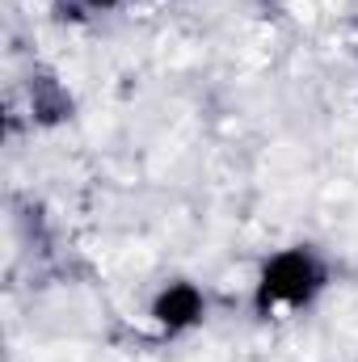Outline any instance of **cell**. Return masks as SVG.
Instances as JSON below:
<instances>
[{
	"mask_svg": "<svg viewBox=\"0 0 358 362\" xmlns=\"http://www.w3.org/2000/svg\"><path fill=\"white\" fill-rule=\"evenodd\" d=\"M325 286H329V262L312 245L274 249L253 278V312L262 320L282 312H304L325 295Z\"/></svg>",
	"mask_w": 358,
	"mask_h": 362,
	"instance_id": "6da1fadb",
	"label": "cell"
},
{
	"mask_svg": "<svg viewBox=\"0 0 358 362\" xmlns=\"http://www.w3.org/2000/svg\"><path fill=\"white\" fill-rule=\"evenodd\" d=\"M207 291L198 286V282H190V278H173V282H165L156 295H152V303H148V320H152V329L161 333V337H185V333H194L202 320H207Z\"/></svg>",
	"mask_w": 358,
	"mask_h": 362,
	"instance_id": "7a4b0ae2",
	"label": "cell"
},
{
	"mask_svg": "<svg viewBox=\"0 0 358 362\" xmlns=\"http://www.w3.org/2000/svg\"><path fill=\"white\" fill-rule=\"evenodd\" d=\"M85 8H93V13H110V8H122L127 0H81Z\"/></svg>",
	"mask_w": 358,
	"mask_h": 362,
	"instance_id": "3957f363",
	"label": "cell"
},
{
	"mask_svg": "<svg viewBox=\"0 0 358 362\" xmlns=\"http://www.w3.org/2000/svg\"><path fill=\"white\" fill-rule=\"evenodd\" d=\"M354 55H358V38H354Z\"/></svg>",
	"mask_w": 358,
	"mask_h": 362,
	"instance_id": "277c9868",
	"label": "cell"
}]
</instances>
